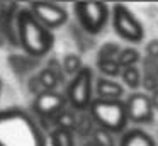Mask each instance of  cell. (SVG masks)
Masks as SVG:
<instances>
[{
  "instance_id": "cell-1",
  "label": "cell",
  "mask_w": 158,
  "mask_h": 146,
  "mask_svg": "<svg viewBox=\"0 0 158 146\" xmlns=\"http://www.w3.org/2000/svg\"><path fill=\"white\" fill-rule=\"evenodd\" d=\"M0 146H46L41 127L22 109L0 111Z\"/></svg>"
},
{
  "instance_id": "cell-2",
  "label": "cell",
  "mask_w": 158,
  "mask_h": 146,
  "mask_svg": "<svg viewBox=\"0 0 158 146\" xmlns=\"http://www.w3.org/2000/svg\"><path fill=\"white\" fill-rule=\"evenodd\" d=\"M17 34L19 43L31 56H44L53 48L55 37L51 31L46 29L34 17L29 9H22L17 14Z\"/></svg>"
},
{
  "instance_id": "cell-3",
  "label": "cell",
  "mask_w": 158,
  "mask_h": 146,
  "mask_svg": "<svg viewBox=\"0 0 158 146\" xmlns=\"http://www.w3.org/2000/svg\"><path fill=\"white\" fill-rule=\"evenodd\" d=\"M89 112L99 127L107 129L112 134L123 132L129 122L126 105L121 100H106V98L95 97L89 107Z\"/></svg>"
},
{
  "instance_id": "cell-4",
  "label": "cell",
  "mask_w": 158,
  "mask_h": 146,
  "mask_svg": "<svg viewBox=\"0 0 158 146\" xmlns=\"http://www.w3.org/2000/svg\"><path fill=\"white\" fill-rule=\"evenodd\" d=\"M92 81H94V73L89 66H83L75 77L72 78L66 90V100L70 102L77 112L89 111L92 104Z\"/></svg>"
},
{
  "instance_id": "cell-5",
  "label": "cell",
  "mask_w": 158,
  "mask_h": 146,
  "mask_svg": "<svg viewBox=\"0 0 158 146\" xmlns=\"http://www.w3.org/2000/svg\"><path fill=\"white\" fill-rule=\"evenodd\" d=\"M73 9L80 26L89 34L100 32L109 19V7L104 2H77Z\"/></svg>"
},
{
  "instance_id": "cell-6",
  "label": "cell",
  "mask_w": 158,
  "mask_h": 146,
  "mask_svg": "<svg viewBox=\"0 0 158 146\" xmlns=\"http://www.w3.org/2000/svg\"><path fill=\"white\" fill-rule=\"evenodd\" d=\"M112 26L114 31L129 43H141L144 39L143 24L123 3H117L112 7Z\"/></svg>"
},
{
  "instance_id": "cell-7",
  "label": "cell",
  "mask_w": 158,
  "mask_h": 146,
  "mask_svg": "<svg viewBox=\"0 0 158 146\" xmlns=\"http://www.w3.org/2000/svg\"><path fill=\"white\" fill-rule=\"evenodd\" d=\"M127 112V119L134 124H148L153 122L155 119V107L151 97L141 92H134L127 97V100L124 102Z\"/></svg>"
},
{
  "instance_id": "cell-8",
  "label": "cell",
  "mask_w": 158,
  "mask_h": 146,
  "mask_svg": "<svg viewBox=\"0 0 158 146\" xmlns=\"http://www.w3.org/2000/svg\"><path fill=\"white\" fill-rule=\"evenodd\" d=\"M34 17L46 27V29H56L63 26L68 20V12L58 3H48V2H34L29 7Z\"/></svg>"
},
{
  "instance_id": "cell-9",
  "label": "cell",
  "mask_w": 158,
  "mask_h": 146,
  "mask_svg": "<svg viewBox=\"0 0 158 146\" xmlns=\"http://www.w3.org/2000/svg\"><path fill=\"white\" fill-rule=\"evenodd\" d=\"M66 97H63L58 92H44V94L36 95L32 109L41 117H53L58 115L61 111H65Z\"/></svg>"
},
{
  "instance_id": "cell-10",
  "label": "cell",
  "mask_w": 158,
  "mask_h": 146,
  "mask_svg": "<svg viewBox=\"0 0 158 146\" xmlns=\"http://www.w3.org/2000/svg\"><path fill=\"white\" fill-rule=\"evenodd\" d=\"M97 90V97L99 98H106V100H119V97H123L124 88L121 83H117L112 78H99L95 85Z\"/></svg>"
},
{
  "instance_id": "cell-11",
  "label": "cell",
  "mask_w": 158,
  "mask_h": 146,
  "mask_svg": "<svg viewBox=\"0 0 158 146\" xmlns=\"http://www.w3.org/2000/svg\"><path fill=\"white\" fill-rule=\"evenodd\" d=\"M119 146H156V141L141 129H129L119 139Z\"/></svg>"
},
{
  "instance_id": "cell-12",
  "label": "cell",
  "mask_w": 158,
  "mask_h": 146,
  "mask_svg": "<svg viewBox=\"0 0 158 146\" xmlns=\"http://www.w3.org/2000/svg\"><path fill=\"white\" fill-rule=\"evenodd\" d=\"M32 80H34L36 83L41 85V92L44 94V92H55V88H56V85H58L60 78H58V75H56L55 70L46 68V70H43L36 78H32Z\"/></svg>"
},
{
  "instance_id": "cell-13",
  "label": "cell",
  "mask_w": 158,
  "mask_h": 146,
  "mask_svg": "<svg viewBox=\"0 0 158 146\" xmlns=\"http://www.w3.org/2000/svg\"><path fill=\"white\" fill-rule=\"evenodd\" d=\"M56 124L58 127L56 129H65V131H72L77 129V115H75V111H61L58 115H56Z\"/></svg>"
},
{
  "instance_id": "cell-14",
  "label": "cell",
  "mask_w": 158,
  "mask_h": 146,
  "mask_svg": "<svg viewBox=\"0 0 158 146\" xmlns=\"http://www.w3.org/2000/svg\"><path fill=\"white\" fill-rule=\"evenodd\" d=\"M51 144L53 146H75V136H73L72 131L55 129L51 132Z\"/></svg>"
},
{
  "instance_id": "cell-15",
  "label": "cell",
  "mask_w": 158,
  "mask_h": 146,
  "mask_svg": "<svg viewBox=\"0 0 158 146\" xmlns=\"http://www.w3.org/2000/svg\"><path fill=\"white\" fill-rule=\"evenodd\" d=\"M139 61V51L134 48H124L119 53L117 63L121 68H129V66H136V63Z\"/></svg>"
},
{
  "instance_id": "cell-16",
  "label": "cell",
  "mask_w": 158,
  "mask_h": 146,
  "mask_svg": "<svg viewBox=\"0 0 158 146\" xmlns=\"http://www.w3.org/2000/svg\"><path fill=\"white\" fill-rule=\"evenodd\" d=\"M121 78H123L124 83H126L129 88H133V90L141 85V73H139V70H138L136 66L123 68V71H121Z\"/></svg>"
},
{
  "instance_id": "cell-17",
  "label": "cell",
  "mask_w": 158,
  "mask_h": 146,
  "mask_svg": "<svg viewBox=\"0 0 158 146\" xmlns=\"http://www.w3.org/2000/svg\"><path fill=\"white\" fill-rule=\"evenodd\" d=\"M92 141L94 146H116V141L112 138V132H109L107 129L95 127L92 132Z\"/></svg>"
},
{
  "instance_id": "cell-18",
  "label": "cell",
  "mask_w": 158,
  "mask_h": 146,
  "mask_svg": "<svg viewBox=\"0 0 158 146\" xmlns=\"http://www.w3.org/2000/svg\"><path fill=\"white\" fill-rule=\"evenodd\" d=\"M121 51L123 49H121L116 43H107V44H104V46L100 48L99 60H102V61H117Z\"/></svg>"
},
{
  "instance_id": "cell-19",
  "label": "cell",
  "mask_w": 158,
  "mask_h": 146,
  "mask_svg": "<svg viewBox=\"0 0 158 146\" xmlns=\"http://www.w3.org/2000/svg\"><path fill=\"white\" fill-rule=\"evenodd\" d=\"M97 68L100 70V73L106 75L107 78H114L117 75H121L123 68L119 66L117 61H102V60H97Z\"/></svg>"
},
{
  "instance_id": "cell-20",
  "label": "cell",
  "mask_w": 158,
  "mask_h": 146,
  "mask_svg": "<svg viewBox=\"0 0 158 146\" xmlns=\"http://www.w3.org/2000/svg\"><path fill=\"white\" fill-rule=\"evenodd\" d=\"M82 68H83L82 60H80L77 54H66L65 56V60H63V70L68 75H73V77H75Z\"/></svg>"
},
{
  "instance_id": "cell-21",
  "label": "cell",
  "mask_w": 158,
  "mask_h": 146,
  "mask_svg": "<svg viewBox=\"0 0 158 146\" xmlns=\"http://www.w3.org/2000/svg\"><path fill=\"white\" fill-rule=\"evenodd\" d=\"M146 53L151 60H158V39L151 41L150 44L146 46Z\"/></svg>"
},
{
  "instance_id": "cell-22",
  "label": "cell",
  "mask_w": 158,
  "mask_h": 146,
  "mask_svg": "<svg viewBox=\"0 0 158 146\" xmlns=\"http://www.w3.org/2000/svg\"><path fill=\"white\" fill-rule=\"evenodd\" d=\"M151 102H153L155 111H158V90H155L153 94H151Z\"/></svg>"
},
{
  "instance_id": "cell-23",
  "label": "cell",
  "mask_w": 158,
  "mask_h": 146,
  "mask_svg": "<svg viewBox=\"0 0 158 146\" xmlns=\"http://www.w3.org/2000/svg\"><path fill=\"white\" fill-rule=\"evenodd\" d=\"M0 90H2V80H0Z\"/></svg>"
}]
</instances>
